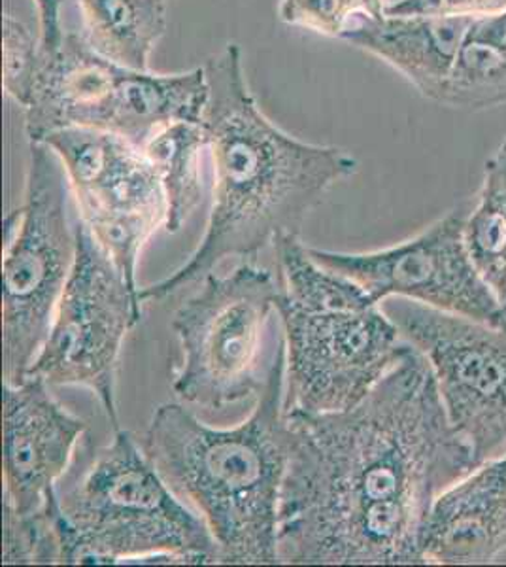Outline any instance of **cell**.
I'll list each match as a JSON object with an SVG mask.
<instances>
[{
  "instance_id": "cell-1",
  "label": "cell",
  "mask_w": 506,
  "mask_h": 567,
  "mask_svg": "<svg viewBox=\"0 0 506 567\" xmlns=\"http://www.w3.org/2000/svg\"><path fill=\"white\" fill-rule=\"evenodd\" d=\"M283 416L280 564H423L433 503L481 465L450 424L433 369L416 347L352 409Z\"/></svg>"
},
{
  "instance_id": "cell-2",
  "label": "cell",
  "mask_w": 506,
  "mask_h": 567,
  "mask_svg": "<svg viewBox=\"0 0 506 567\" xmlns=\"http://www.w3.org/2000/svg\"><path fill=\"white\" fill-rule=\"evenodd\" d=\"M205 71L203 125L214 162L210 218L192 258L141 290V301H163L227 258H251L283 233L299 235L329 189L358 171L344 150L299 141L265 116L246 80L240 45L229 42Z\"/></svg>"
},
{
  "instance_id": "cell-3",
  "label": "cell",
  "mask_w": 506,
  "mask_h": 567,
  "mask_svg": "<svg viewBox=\"0 0 506 567\" xmlns=\"http://www.w3.org/2000/svg\"><path fill=\"white\" fill-rule=\"evenodd\" d=\"M286 365V341H278L254 411L231 430L211 427L178 403L157 406L149 420L142 451L174 494L203 515L219 564H280L278 507L289 458Z\"/></svg>"
},
{
  "instance_id": "cell-4",
  "label": "cell",
  "mask_w": 506,
  "mask_h": 567,
  "mask_svg": "<svg viewBox=\"0 0 506 567\" xmlns=\"http://www.w3.org/2000/svg\"><path fill=\"white\" fill-rule=\"evenodd\" d=\"M272 245L286 288L276 303L288 352L283 411H348L365 400L412 344L359 284L318 264L299 235L283 233Z\"/></svg>"
},
{
  "instance_id": "cell-5",
  "label": "cell",
  "mask_w": 506,
  "mask_h": 567,
  "mask_svg": "<svg viewBox=\"0 0 506 567\" xmlns=\"http://www.w3.org/2000/svg\"><path fill=\"white\" fill-rule=\"evenodd\" d=\"M53 529L59 564H219L205 520L179 502L123 430L59 494Z\"/></svg>"
},
{
  "instance_id": "cell-6",
  "label": "cell",
  "mask_w": 506,
  "mask_h": 567,
  "mask_svg": "<svg viewBox=\"0 0 506 567\" xmlns=\"http://www.w3.org/2000/svg\"><path fill=\"white\" fill-rule=\"evenodd\" d=\"M25 203L4 219L2 371L21 384L37 360L76 261V221L63 163L42 142H29Z\"/></svg>"
},
{
  "instance_id": "cell-7",
  "label": "cell",
  "mask_w": 506,
  "mask_h": 567,
  "mask_svg": "<svg viewBox=\"0 0 506 567\" xmlns=\"http://www.w3.org/2000/svg\"><path fill=\"white\" fill-rule=\"evenodd\" d=\"M272 275L242 264L231 275H206L199 293L174 312L182 349L174 393L187 405L225 409L257 395L265 328L278 297Z\"/></svg>"
},
{
  "instance_id": "cell-8",
  "label": "cell",
  "mask_w": 506,
  "mask_h": 567,
  "mask_svg": "<svg viewBox=\"0 0 506 567\" xmlns=\"http://www.w3.org/2000/svg\"><path fill=\"white\" fill-rule=\"evenodd\" d=\"M76 261L52 328L27 377L48 386H84L95 393L120 430L116 382L123 341L141 322V290L128 286L90 227L76 219Z\"/></svg>"
},
{
  "instance_id": "cell-9",
  "label": "cell",
  "mask_w": 506,
  "mask_h": 567,
  "mask_svg": "<svg viewBox=\"0 0 506 567\" xmlns=\"http://www.w3.org/2000/svg\"><path fill=\"white\" fill-rule=\"evenodd\" d=\"M384 310L430 361L450 424L476 462L495 458L506 446V320L478 322L403 297Z\"/></svg>"
},
{
  "instance_id": "cell-10",
  "label": "cell",
  "mask_w": 506,
  "mask_h": 567,
  "mask_svg": "<svg viewBox=\"0 0 506 567\" xmlns=\"http://www.w3.org/2000/svg\"><path fill=\"white\" fill-rule=\"evenodd\" d=\"M42 144L63 163L80 219L138 290L142 246L167 219L165 192L148 155L116 133L90 127L53 131Z\"/></svg>"
},
{
  "instance_id": "cell-11",
  "label": "cell",
  "mask_w": 506,
  "mask_h": 567,
  "mask_svg": "<svg viewBox=\"0 0 506 567\" xmlns=\"http://www.w3.org/2000/svg\"><path fill=\"white\" fill-rule=\"evenodd\" d=\"M467 214L465 207L454 208L416 237L385 250L308 251L329 271L359 284L374 303L403 297L478 322L503 323V305L468 256L463 235Z\"/></svg>"
},
{
  "instance_id": "cell-12",
  "label": "cell",
  "mask_w": 506,
  "mask_h": 567,
  "mask_svg": "<svg viewBox=\"0 0 506 567\" xmlns=\"http://www.w3.org/2000/svg\"><path fill=\"white\" fill-rule=\"evenodd\" d=\"M2 401L4 505L20 516L44 515L58 505V481L87 424L59 405L37 377L4 384Z\"/></svg>"
},
{
  "instance_id": "cell-13",
  "label": "cell",
  "mask_w": 506,
  "mask_h": 567,
  "mask_svg": "<svg viewBox=\"0 0 506 567\" xmlns=\"http://www.w3.org/2000/svg\"><path fill=\"white\" fill-rule=\"evenodd\" d=\"M506 555V452L436 497L422 535L423 564L475 566Z\"/></svg>"
},
{
  "instance_id": "cell-14",
  "label": "cell",
  "mask_w": 506,
  "mask_h": 567,
  "mask_svg": "<svg viewBox=\"0 0 506 567\" xmlns=\"http://www.w3.org/2000/svg\"><path fill=\"white\" fill-rule=\"evenodd\" d=\"M123 71L125 66L99 55L84 34L66 33L61 50L44 58L25 109L29 142H42L66 127L106 130Z\"/></svg>"
},
{
  "instance_id": "cell-15",
  "label": "cell",
  "mask_w": 506,
  "mask_h": 567,
  "mask_svg": "<svg viewBox=\"0 0 506 567\" xmlns=\"http://www.w3.org/2000/svg\"><path fill=\"white\" fill-rule=\"evenodd\" d=\"M473 20L384 13L359 18L340 40L384 61L436 103Z\"/></svg>"
},
{
  "instance_id": "cell-16",
  "label": "cell",
  "mask_w": 506,
  "mask_h": 567,
  "mask_svg": "<svg viewBox=\"0 0 506 567\" xmlns=\"http://www.w3.org/2000/svg\"><path fill=\"white\" fill-rule=\"evenodd\" d=\"M84 39L99 55L133 71H149V58L167 31V0H78Z\"/></svg>"
},
{
  "instance_id": "cell-17",
  "label": "cell",
  "mask_w": 506,
  "mask_h": 567,
  "mask_svg": "<svg viewBox=\"0 0 506 567\" xmlns=\"http://www.w3.org/2000/svg\"><path fill=\"white\" fill-rule=\"evenodd\" d=\"M436 103L465 110L505 106L506 10L473 20Z\"/></svg>"
},
{
  "instance_id": "cell-18",
  "label": "cell",
  "mask_w": 506,
  "mask_h": 567,
  "mask_svg": "<svg viewBox=\"0 0 506 567\" xmlns=\"http://www.w3.org/2000/svg\"><path fill=\"white\" fill-rule=\"evenodd\" d=\"M208 148L203 123L178 122L152 136L144 154L159 176L167 199L165 229L178 233L200 203V157Z\"/></svg>"
},
{
  "instance_id": "cell-19",
  "label": "cell",
  "mask_w": 506,
  "mask_h": 567,
  "mask_svg": "<svg viewBox=\"0 0 506 567\" xmlns=\"http://www.w3.org/2000/svg\"><path fill=\"white\" fill-rule=\"evenodd\" d=\"M468 256L506 317V138L486 162L475 207L465 219Z\"/></svg>"
},
{
  "instance_id": "cell-20",
  "label": "cell",
  "mask_w": 506,
  "mask_h": 567,
  "mask_svg": "<svg viewBox=\"0 0 506 567\" xmlns=\"http://www.w3.org/2000/svg\"><path fill=\"white\" fill-rule=\"evenodd\" d=\"M385 0H280L278 16L286 25L321 37L342 39L359 18H382Z\"/></svg>"
},
{
  "instance_id": "cell-21",
  "label": "cell",
  "mask_w": 506,
  "mask_h": 567,
  "mask_svg": "<svg viewBox=\"0 0 506 567\" xmlns=\"http://www.w3.org/2000/svg\"><path fill=\"white\" fill-rule=\"evenodd\" d=\"M2 87L21 109L31 104L44 66L39 37L27 29L12 13L2 20Z\"/></svg>"
},
{
  "instance_id": "cell-22",
  "label": "cell",
  "mask_w": 506,
  "mask_h": 567,
  "mask_svg": "<svg viewBox=\"0 0 506 567\" xmlns=\"http://www.w3.org/2000/svg\"><path fill=\"white\" fill-rule=\"evenodd\" d=\"M39 13V42L40 50L44 58H50L58 53L63 45L64 33L63 23H61V8L63 0H32Z\"/></svg>"
},
{
  "instance_id": "cell-23",
  "label": "cell",
  "mask_w": 506,
  "mask_h": 567,
  "mask_svg": "<svg viewBox=\"0 0 506 567\" xmlns=\"http://www.w3.org/2000/svg\"><path fill=\"white\" fill-rule=\"evenodd\" d=\"M476 2L481 7V16H489V13L506 10V0H476Z\"/></svg>"
},
{
  "instance_id": "cell-24",
  "label": "cell",
  "mask_w": 506,
  "mask_h": 567,
  "mask_svg": "<svg viewBox=\"0 0 506 567\" xmlns=\"http://www.w3.org/2000/svg\"><path fill=\"white\" fill-rule=\"evenodd\" d=\"M399 0H385V8L393 7V4H397Z\"/></svg>"
}]
</instances>
